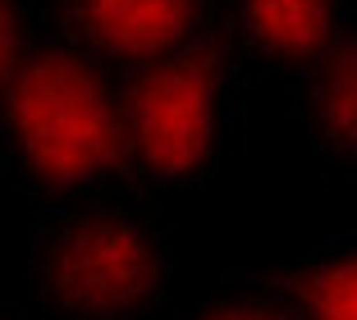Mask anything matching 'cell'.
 <instances>
[{
	"instance_id": "6da1fadb",
	"label": "cell",
	"mask_w": 357,
	"mask_h": 320,
	"mask_svg": "<svg viewBox=\"0 0 357 320\" xmlns=\"http://www.w3.org/2000/svg\"><path fill=\"white\" fill-rule=\"evenodd\" d=\"M0 174L37 201L124 183L115 83L55 32H37L0 96Z\"/></svg>"
},
{
	"instance_id": "7a4b0ae2",
	"label": "cell",
	"mask_w": 357,
	"mask_h": 320,
	"mask_svg": "<svg viewBox=\"0 0 357 320\" xmlns=\"http://www.w3.org/2000/svg\"><path fill=\"white\" fill-rule=\"evenodd\" d=\"M248 64L225 23L115 83L124 183L151 192L197 188L220 169L243 119Z\"/></svg>"
},
{
	"instance_id": "3957f363",
	"label": "cell",
	"mask_w": 357,
	"mask_h": 320,
	"mask_svg": "<svg viewBox=\"0 0 357 320\" xmlns=\"http://www.w3.org/2000/svg\"><path fill=\"white\" fill-rule=\"evenodd\" d=\"M169 279V238L133 197L46 201L28 224V293L42 320H147Z\"/></svg>"
},
{
	"instance_id": "277c9868",
	"label": "cell",
	"mask_w": 357,
	"mask_h": 320,
	"mask_svg": "<svg viewBox=\"0 0 357 320\" xmlns=\"http://www.w3.org/2000/svg\"><path fill=\"white\" fill-rule=\"evenodd\" d=\"M220 0H51V32L101 69H142L220 23Z\"/></svg>"
},
{
	"instance_id": "5b68a950",
	"label": "cell",
	"mask_w": 357,
	"mask_h": 320,
	"mask_svg": "<svg viewBox=\"0 0 357 320\" xmlns=\"http://www.w3.org/2000/svg\"><path fill=\"white\" fill-rule=\"evenodd\" d=\"M294 119L330 169L357 174V23H344L335 42L298 69Z\"/></svg>"
},
{
	"instance_id": "8992f818",
	"label": "cell",
	"mask_w": 357,
	"mask_h": 320,
	"mask_svg": "<svg viewBox=\"0 0 357 320\" xmlns=\"http://www.w3.org/2000/svg\"><path fill=\"white\" fill-rule=\"evenodd\" d=\"M229 37L271 69H307L344 28V0H225Z\"/></svg>"
},
{
	"instance_id": "52a82bcc",
	"label": "cell",
	"mask_w": 357,
	"mask_h": 320,
	"mask_svg": "<svg viewBox=\"0 0 357 320\" xmlns=\"http://www.w3.org/2000/svg\"><path fill=\"white\" fill-rule=\"evenodd\" d=\"M275 279L298 320H357V234L312 247Z\"/></svg>"
},
{
	"instance_id": "ba28073f",
	"label": "cell",
	"mask_w": 357,
	"mask_h": 320,
	"mask_svg": "<svg viewBox=\"0 0 357 320\" xmlns=\"http://www.w3.org/2000/svg\"><path fill=\"white\" fill-rule=\"evenodd\" d=\"M183 320H298L275 275H238L220 293L202 298Z\"/></svg>"
},
{
	"instance_id": "9c48e42d",
	"label": "cell",
	"mask_w": 357,
	"mask_h": 320,
	"mask_svg": "<svg viewBox=\"0 0 357 320\" xmlns=\"http://www.w3.org/2000/svg\"><path fill=\"white\" fill-rule=\"evenodd\" d=\"M32 37H37V28H32V5L28 0H0V96L10 87L19 60L28 55Z\"/></svg>"
},
{
	"instance_id": "30bf717a",
	"label": "cell",
	"mask_w": 357,
	"mask_h": 320,
	"mask_svg": "<svg viewBox=\"0 0 357 320\" xmlns=\"http://www.w3.org/2000/svg\"><path fill=\"white\" fill-rule=\"evenodd\" d=\"M0 320H14V316H10V311H5V307H0Z\"/></svg>"
}]
</instances>
